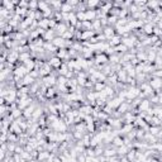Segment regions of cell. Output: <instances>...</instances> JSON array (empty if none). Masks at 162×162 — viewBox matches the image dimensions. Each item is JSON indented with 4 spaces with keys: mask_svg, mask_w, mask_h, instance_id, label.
<instances>
[{
    "mask_svg": "<svg viewBox=\"0 0 162 162\" xmlns=\"http://www.w3.org/2000/svg\"><path fill=\"white\" fill-rule=\"evenodd\" d=\"M149 85H151V87L153 89V91H157V92H159V90L162 89V79H159V77H156V76H153L149 81Z\"/></svg>",
    "mask_w": 162,
    "mask_h": 162,
    "instance_id": "1",
    "label": "cell"
},
{
    "mask_svg": "<svg viewBox=\"0 0 162 162\" xmlns=\"http://www.w3.org/2000/svg\"><path fill=\"white\" fill-rule=\"evenodd\" d=\"M42 81H43V85L47 86V87H53L56 84H57V77L55 75H48L46 77H42Z\"/></svg>",
    "mask_w": 162,
    "mask_h": 162,
    "instance_id": "2",
    "label": "cell"
},
{
    "mask_svg": "<svg viewBox=\"0 0 162 162\" xmlns=\"http://www.w3.org/2000/svg\"><path fill=\"white\" fill-rule=\"evenodd\" d=\"M67 29H69V24H67V23L61 22V23H58V24L56 25V28H55L53 30L56 32V34H57L58 37H61V36H62Z\"/></svg>",
    "mask_w": 162,
    "mask_h": 162,
    "instance_id": "3",
    "label": "cell"
},
{
    "mask_svg": "<svg viewBox=\"0 0 162 162\" xmlns=\"http://www.w3.org/2000/svg\"><path fill=\"white\" fill-rule=\"evenodd\" d=\"M131 109H132V105H131V103H129V102H123V103L120 104V107L117 109V112H118L120 115H124L125 113L131 112Z\"/></svg>",
    "mask_w": 162,
    "mask_h": 162,
    "instance_id": "4",
    "label": "cell"
},
{
    "mask_svg": "<svg viewBox=\"0 0 162 162\" xmlns=\"http://www.w3.org/2000/svg\"><path fill=\"white\" fill-rule=\"evenodd\" d=\"M139 90L142 91V92H144L147 96L148 95H154V92H153V89L151 87V85H149V82L147 81V82H143V84H139Z\"/></svg>",
    "mask_w": 162,
    "mask_h": 162,
    "instance_id": "5",
    "label": "cell"
},
{
    "mask_svg": "<svg viewBox=\"0 0 162 162\" xmlns=\"http://www.w3.org/2000/svg\"><path fill=\"white\" fill-rule=\"evenodd\" d=\"M103 34L107 37V39L109 41V39H112L115 34H117V32H115V29L113 28V27H110V25H108V27H105L104 29H103Z\"/></svg>",
    "mask_w": 162,
    "mask_h": 162,
    "instance_id": "6",
    "label": "cell"
},
{
    "mask_svg": "<svg viewBox=\"0 0 162 162\" xmlns=\"http://www.w3.org/2000/svg\"><path fill=\"white\" fill-rule=\"evenodd\" d=\"M56 37H57V34H56V32H55L53 29H48V30H46V33L42 36V38L44 39V42H52Z\"/></svg>",
    "mask_w": 162,
    "mask_h": 162,
    "instance_id": "7",
    "label": "cell"
},
{
    "mask_svg": "<svg viewBox=\"0 0 162 162\" xmlns=\"http://www.w3.org/2000/svg\"><path fill=\"white\" fill-rule=\"evenodd\" d=\"M47 62L51 65L52 67H56V69H60V67L62 66V63H63V62H62V60H61V58H58L57 56H53V57H51V58H50Z\"/></svg>",
    "mask_w": 162,
    "mask_h": 162,
    "instance_id": "8",
    "label": "cell"
},
{
    "mask_svg": "<svg viewBox=\"0 0 162 162\" xmlns=\"http://www.w3.org/2000/svg\"><path fill=\"white\" fill-rule=\"evenodd\" d=\"M85 18H86V20H89V22L96 20V19H98V14H96V10H94V9H87V10L85 12Z\"/></svg>",
    "mask_w": 162,
    "mask_h": 162,
    "instance_id": "9",
    "label": "cell"
},
{
    "mask_svg": "<svg viewBox=\"0 0 162 162\" xmlns=\"http://www.w3.org/2000/svg\"><path fill=\"white\" fill-rule=\"evenodd\" d=\"M138 109H139V112H144L147 114L149 112V109H151V102L148 99L142 100L141 104H139V107H138Z\"/></svg>",
    "mask_w": 162,
    "mask_h": 162,
    "instance_id": "10",
    "label": "cell"
},
{
    "mask_svg": "<svg viewBox=\"0 0 162 162\" xmlns=\"http://www.w3.org/2000/svg\"><path fill=\"white\" fill-rule=\"evenodd\" d=\"M108 43H109V46H110V47H117V46L122 44V37H120V36H118V34H115L112 39H109V41H108Z\"/></svg>",
    "mask_w": 162,
    "mask_h": 162,
    "instance_id": "11",
    "label": "cell"
},
{
    "mask_svg": "<svg viewBox=\"0 0 162 162\" xmlns=\"http://www.w3.org/2000/svg\"><path fill=\"white\" fill-rule=\"evenodd\" d=\"M153 29H154V25H153L152 23H146V24L143 25V29H142V30H144L146 34L152 36V34H153Z\"/></svg>",
    "mask_w": 162,
    "mask_h": 162,
    "instance_id": "12",
    "label": "cell"
},
{
    "mask_svg": "<svg viewBox=\"0 0 162 162\" xmlns=\"http://www.w3.org/2000/svg\"><path fill=\"white\" fill-rule=\"evenodd\" d=\"M32 60V53L30 52H23V53H19V61H22L23 63H25L27 61Z\"/></svg>",
    "mask_w": 162,
    "mask_h": 162,
    "instance_id": "13",
    "label": "cell"
},
{
    "mask_svg": "<svg viewBox=\"0 0 162 162\" xmlns=\"http://www.w3.org/2000/svg\"><path fill=\"white\" fill-rule=\"evenodd\" d=\"M104 156L105 157H115V156H118L117 148L115 147L114 148H105L104 149Z\"/></svg>",
    "mask_w": 162,
    "mask_h": 162,
    "instance_id": "14",
    "label": "cell"
},
{
    "mask_svg": "<svg viewBox=\"0 0 162 162\" xmlns=\"http://www.w3.org/2000/svg\"><path fill=\"white\" fill-rule=\"evenodd\" d=\"M113 144H114L115 148H119V147L124 146V139H123L120 136H117V137H114V139H113Z\"/></svg>",
    "mask_w": 162,
    "mask_h": 162,
    "instance_id": "15",
    "label": "cell"
},
{
    "mask_svg": "<svg viewBox=\"0 0 162 162\" xmlns=\"http://www.w3.org/2000/svg\"><path fill=\"white\" fill-rule=\"evenodd\" d=\"M23 81H24V85H25V86H32V85L34 84L36 79H33V77H32V76L28 74V75H25V76H24Z\"/></svg>",
    "mask_w": 162,
    "mask_h": 162,
    "instance_id": "16",
    "label": "cell"
},
{
    "mask_svg": "<svg viewBox=\"0 0 162 162\" xmlns=\"http://www.w3.org/2000/svg\"><path fill=\"white\" fill-rule=\"evenodd\" d=\"M71 12H75L74 8L71 5H69L67 3H63L62 4V8H61V13H71Z\"/></svg>",
    "mask_w": 162,
    "mask_h": 162,
    "instance_id": "17",
    "label": "cell"
},
{
    "mask_svg": "<svg viewBox=\"0 0 162 162\" xmlns=\"http://www.w3.org/2000/svg\"><path fill=\"white\" fill-rule=\"evenodd\" d=\"M105 87H107V84H105V82H103V81H102V82H96V84L94 85V90H95V91H98V92L103 91Z\"/></svg>",
    "mask_w": 162,
    "mask_h": 162,
    "instance_id": "18",
    "label": "cell"
},
{
    "mask_svg": "<svg viewBox=\"0 0 162 162\" xmlns=\"http://www.w3.org/2000/svg\"><path fill=\"white\" fill-rule=\"evenodd\" d=\"M81 23H82V32L84 30H92V22L85 20V22H81Z\"/></svg>",
    "mask_w": 162,
    "mask_h": 162,
    "instance_id": "19",
    "label": "cell"
},
{
    "mask_svg": "<svg viewBox=\"0 0 162 162\" xmlns=\"http://www.w3.org/2000/svg\"><path fill=\"white\" fill-rule=\"evenodd\" d=\"M76 17L79 19V22H85L86 18H85V12H77L76 13Z\"/></svg>",
    "mask_w": 162,
    "mask_h": 162,
    "instance_id": "20",
    "label": "cell"
},
{
    "mask_svg": "<svg viewBox=\"0 0 162 162\" xmlns=\"http://www.w3.org/2000/svg\"><path fill=\"white\" fill-rule=\"evenodd\" d=\"M55 87H48L47 89V91H46V96H47V98H52V96L55 95Z\"/></svg>",
    "mask_w": 162,
    "mask_h": 162,
    "instance_id": "21",
    "label": "cell"
},
{
    "mask_svg": "<svg viewBox=\"0 0 162 162\" xmlns=\"http://www.w3.org/2000/svg\"><path fill=\"white\" fill-rule=\"evenodd\" d=\"M128 9H122L120 10V14H119V18H127V15H128Z\"/></svg>",
    "mask_w": 162,
    "mask_h": 162,
    "instance_id": "22",
    "label": "cell"
},
{
    "mask_svg": "<svg viewBox=\"0 0 162 162\" xmlns=\"http://www.w3.org/2000/svg\"><path fill=\"white\" fill-rule=\"evenodd\" d=\"M69 5H71L72 8L74 7H76V5H79V2H74V0H69V2H66Z\"/></svg>",
    "mask_w": 162,
    "mask_h": 162,
    "instance_id": "23",
    "label": "cell"
},
{
    "mask_svg": "<svg viewBox=\"0 0 162 162\" xmlns=\"http://www.w3.org/2000/svg\"><path fill=\"white\" fill-rule=\"evenodd\" d=\"M159 7H162V3H159Z\"/></svg>",
    "mask_w": 162,
    "mask_h": 162,
    "instance_id": "24",
    "label": "cell"
}]
</instances>
